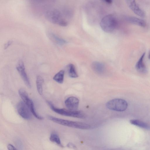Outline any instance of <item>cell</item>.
Returning a JSON list of instances; mask_svg holds the SVG:
<instances>
[{
    "instance_id": "cell-1",
    "label": "cell",
    "mask_w": 150,
    "mask_h": 150,
    "mask_svg": "<svg viewBox=\"0 0 150 150\" xmlns=\"http://www.w3.org/2000/svg\"><path fill=\"white\" fill-rule=\"evenodd\" d=\"M48 118L54 122L69 127L81 129H88L91 127L89 124L81 122L70 121L51 116H48Z\"/></svg>"
},
{
    "instance_id": "cell-2",
    "label": "cell",
    "mask_w": 150,
    "mask_h": 150,
    "mask_svg": "<svg viewBox=\"0 0 150 150\" xmlns=\"http://www.w3.org/2000/svg\"><path fill=\"white\" fill-rule=\"evenodd\" d=\"M47 102L51 110L60 115L81 118H83L85 117V113L82 111L77 110L73 111L69 109L59 108L56 107L51 102L47 101Z\"/></svg>"
},
{
    "instance_id": "cell-3",
    "label": "cell",
    "mask_w": 150,
    "mask_h": 150,
    "mask_svg": "<svg viewBox=\"0 0 150 150\" xmlns=\"http://www.w3.org/2000/svg\"><path fill=\"white\" fill-rule=\"evenodd\" d=\"M117 25L116 18L112 15L109 14L104 16L101 20L100 26L105 32L110 33L113 31Z\"/></svg>"
},
{
    "instance_id": "cell-4",
    "label": "cell",
    "mask_w": 150,
    "mask_h": 150,
    "mask_svg": "<svg viewBox=\"0 0 150 150\" xmlns=\"http://www.w3.org/2000/svg\"><path fill=\"white\" fill-rule=\"evenodd\" d=\"M106 106L109 109L118 112H123L127 109L128 103L124 99L116 98L108 101Z\"/></svg>"
},
{
    "instance_id": "cell-5",
    "label": "cell",
    "mask_w": 150,
    "mask_h": 150,
    "mask_svg": "<svg viewBox=\"0 0 150 150\" xmlns=\"http://www.w3.org/2000/svg\"><path fill=\"white\" fill-rule=\"evenodd\" d=\"M18 92L19 95L23 101L28 107L32 114L34 116L39 120H43V117L39 115L36 112L35 108L33 102L32 100L29 98L25 90L23 88H20L18 90Z\"/></svg>"
},
{
    "instance_id": "cell-6",
    "label": "cell",
    "mask_w": 150,
    "mask_h": 150,
    "mask_svg": "<svg viewBox=\"0 0 150 150\" xmlns=\"http://www.w3.org/2000/svg\"><path fill=\"white\" fill-rule=\"evenodd\" d=\"M18 114L23 118L30 120L32 118V113L28 107L23 101H19L16 106Z\"/></svg>"
},
{
    "instance_id": "cell-7",
    "label": "cell",
    "mask_w": 150,
    "mask_h": 150,
    "mask_svg": "<svg viewBox=\"0 0 150 150\" xmlns=\"http://www.w3.org/2000/svg\"><path fill=\"white\" fill-rule=\"evenodd\" d=\"M45 16L46 18L50 22L54 24H59L62 20L60 12L56 9L47 11L46 12Z\"/></svg>"
},
{
    "instance_id": "cell-8",
    "label": "cell",
    "mask_w": 150,
    "mask_h": 150,
    "mask_svg": "<svg viewBox=\"0 0 150 150\" xmlns=\"http://www.w3.org/2000/svg\"><path fill=\"white\" fill-rule=\"evenodd\" d=\"M16 69L26 86L28 88H31V83L25 71L24 63L22 60L18 61Z\"/></svg>"
},
{
    "instance_id": "cell-9",
    "label": "cell",
    "mask_w": 150,
    "mask_h": 150,
    "mask_svg": "<svg viewBox=\"0 0 150 150\" xmlns=\"http://www.w3.org/2000/svg\"><path fill=\"white\" fill-rule=\"evenodd\" d=\"M127 4L130 9L137 15L144 18L145 17L144 12L140 8L134 0H127Z\"/></svg>"
},
{
    "instance_id": "cell-10",
    "label": "cell",
    "mask_w": 150,
    "mask_h": 150,
    "mask_svg": "<svg viewBox=\"0 0 150 150\" xmlns=\"http://www.w3.org/2000/svg\"><path fill=\"white\" fill-rule=\"evenodd\" d=\"M64 103L68 109L73 111L76 110L78 108L79 100L77 98L71 96L67 98Z\"/></svg>"
},
{
    "instance_id": "cell-11",
    "label": "cell",
    "mask_w": 150,
    "mask_h": 150,
    "mask_svg": "<svg viewBox=\"0 0 150 150\" xmlns=\"http://www.w3.org/2000/svg\"><path fill=\"white\" fill-rule=\"evenodd\" d=\"M145 54L144 52L142 54L137 62L135 66L138 72L144 74H146L147 72L146 67L144 62Z\"/></svg>"
},
{
    "instance_id": "cell-12",
    "label": "cell",
    "mask_w": 150,
    "mask_h": 150,
    "mask_svg": "<svg viewBox=\"0 0 150 150\" xmlns=\"http://www.w3.org/2000/svg\"><path fill=\"white\" fill-rule=\"evenodd\" d=\"M126 19L129 22L139 26L144 27L146 26V23L143 20L133 16L128 17Z\"/></svg>"
},
{
    "instance_id": "cell-13",
    "label": "cell",
    "mask_w": 150,
    "mask_h": 150,
    "mask_svg": "<svg viewBox=\"0 0 150 150\" xmlns=\"http://www.w3.org/2000/svg\"><path fill=\"white\" fill-rule=\"evenodd\" d=\"M132 124L139 127L146 129H150V126L147 123L137 119H132L130 121Z\"/></svg>"
},
{
    "instance_id": "cell-14",
    "label": "cell",
    "mask_w": 150,
    "mask_h": 150,
    "mask_svg": "<svg viewBox=\"0 0 150 150\" xmlns=\"http://www.w3.org/2000/svg\"><path fill=\"white\" fill-rule=\"evenodd\" d=\"M92 67L93 70L98 74L102 73L104 70V65L98 62H94L92 64Z\"/></svg>"
},
{
    "instance_id": "cell-15",
    "label": "cell",
    "mask_w": 150,
    "mask_h": 150,
    "mask_svg": "<svg viewBox=\"0 0 150 150\" xmlns=\"http://www.w3.org/2000/svg\"><path fill=\"white\" fill-rule=\"evenodd\" d=\"M44 82L43 78L40 76H37L36 79V85L37 91L40 95L43 94V85Z\"/></svg>"
},
{
    "instance_id": "cell-16",
    "label": "cell",
    "mask_w": 150,
    "mask_h": 150,
    "mask_svg": "<svg viewBox=\"0 0 150 150\" xmlns=\"http://www.w3.org/2000/svg\"><path fill=\"white\" fill-rule=\"evenodd\" d=\"M64 71L62 70L56 74L53 77V80L58 83H62L64 81Z\"/></svg>"
},
{
    "instance_id": "cell-17",
    "label": "cell",
    "mask_w": 150,
    "mask_h": 150,
    "mask_svg": "<svg viewBox=\"0 0 150 150\" xmlns=\"http://www.w3.org/2000/svg\"><path fill=\"white\" fill-rule=\"evenodd\" d=\"M67 68L68 75L70 77L76 78L78 77L75 67L73 64H69L68 65Z\"/></svg>"
},
{
    "instance_id": "cell-18",
    "label": "cell",
    "mask_w": 150,
    "mask_h": 150,
    "mask_svg": "<svg viewBox=\"0 0 150 150\" xmlns=\"http://www.w3.org/2000/svg\"><path fill=\"white\" fill-rule=\"evenodd\" d=\"M50 140L52 142L55 143L60 146L62 147L59 137L55 132L52 133L49 138Z\"/></svg>"
},
{
    "instance_id": "cell-19",
    "label": "cell",
    "mask_w": 150,
    "mask_h": 150,
    "mask_svg": "<svg viewBox=\"0 0 150 150\" xmlns=\"http://www.w3.org/2000/svg\"><path fill=\"white\" fill-rule=\"evenodd\" d=\"M50 35L53 40L59 45H63L67 42L66 40L59 37L54 33H52Z\"/></svg>"
},
{
    "instance_id": "cell-20",
    "label": "cell",
    "mask_w": 150,
    "mask_h": 150,
    "mask_svg": "<svg viewBox=\"0 0 150 150\" xmlns=\"http://www.w3.org/2000/svg\"><path fill=\"white\" fill-rule=\"evenodd\" d=\"M13 43V41L12 40H9L6 43H5L4 45V50L6 49L9 46L11 45Z\"/></svg>"
},
{
    "instance_id": "cell-21",
    "label": "cell",
    "mask_w": 150,
    "mask_h": 150,
    "mask_svg": "<svg viewBox=\"0 0 150 150\" xmlns=\"http://www.w3.org/2000/svg\"><path fill=\"white\" fill-rule=\"evenodd\" d=\"M8 150H18L13 145L8 144L7 146Z\"/></svg>"
},
{
    "instance_id": "cell-22",
    "label": "cell",
    "mask_w": 150,
    "mask_h": 150,
    "mask_svg": "<svg viewBox=\"0 0 150 150\" xmlns=\"http://www.w3.org/2000/svg\"><path fill=\"white\" fill-rule=\"evenodd\" d=\"M67 146L71 148L74 149L75 148H76V147L73 144L71 143H69L67 145Z\"/></svg>"
},
{
    "instance_id": "cell-23",
    "label": "cell",
    "mask_w": 150,
    "mask_h": 150,
    "mask_svg": "<svg viewBox=\"0 0 150 150\" xmlns=\"http://www.w3.org/2000/svg\"><path fill=\"white\" fill-rule=\"evenodd\" d=\"M104 2H105V3L108 4H110L112 2V1L110 0H105L103 1Z\"/></svg>"
},
{
    "instance_id": "cell-24",
    "label": "cell",
    "mask_w": 150,
    "mask_h": 150,
    "mask_svg": "<svg viewBox=\"0 0 150 150\" xmlns=\"http://www.w3.org/2000/svg\"><path fill=\"white\" fill-rule=\"evenodd\" d=\"M148 57H149V59H150V52H149V54Z\"/></svg>"
}]
</instances>
